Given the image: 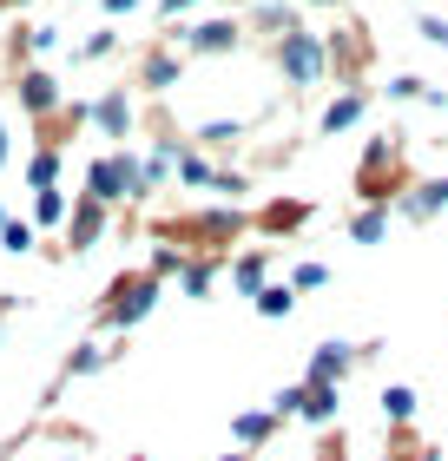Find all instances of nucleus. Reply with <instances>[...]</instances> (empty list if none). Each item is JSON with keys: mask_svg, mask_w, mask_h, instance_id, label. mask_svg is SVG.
I'll use <instances>...</instances> for the list:
<instances>
[{"mask_svg": "<svg viewBox=\"0 0 448 461\" xmlns=\"http://www.w3.org/2000/svg\"><path fill=\"white\" fill-rule=\"evenodd\" d=\"M402 192H409V185H402V139H396V132H382V139L362 145L356 198H362V204H389V212H396V198H402Z\"/></svg>", "mask_w": 448, "mask_h": 461, "instance_id": "nucleus-1", "label": "nucleus"}, {"mask_svg": "<svg viewBox=\"0 0 448 461\" xmlns=\"http://www.w3.org/2000/svg\"><path fill=\"white\" fill-rule=\"evenodd\" d=\"M416 409H422V402H416V389H409V383H389V389H382V415H389V429H409V422H416Z\"/></svg>", "mask_w": 448, "mask_h": 461, "instance_id": "nucleus-18", "label": "nucleus"}, {"mask_svg": "<svg viewBox=\"0 0 448 461\" xmlns=\"http://www.w3.org/2000/svg\"><path fill=\"white\" fill-rule=\"evenodd\" d=\"M376 461H402V455H376Z\"/></svg>", "mask_w": 448, "mask_h": 461, "instance_id": "nucleus-43", "label": "nucleus"}, {"mask_svg": "<svg viewBox=\"0 0 448 461\" xmlns=\"http://www.w3.org/2000/svg\"><path fill=\"white\" fill-rule=\"evenodd\" d=\"M290 284H297V297H310V290H324L330 284V264H316V258H304L290 270Z\"/></svg>", "mask_w": 448, "mask_h": 461, "instance_id": "nucleus-27", "label": "nucleus"}, {"mask_svg": "<svg viewBox=\"0 0 448 461\" xmlns=\"http://www.w3.org/2000/svg\"><path fill=\"white\" fill-rule=\"evenodd\" d=\"M0 244H7L14 258H20V250H33V224H14L7 218V224H0Z\"/></svg>", "mask_w": 448, "mask_h": 461, "instance_id": "nucleus-34", "label": "nucleus"}, {"mask_svg": "<svg viewBox=\"0 0 448 461\" xmlns=\"http://www.w3.org/2000/svg\"><path fill=\"white\" fill-rule=\"evenodd\" d=\"M0 165H7V125H0Z\"/></svg>", "mask_w": 448, "mask_h": 461, "instance_id": "nucleus-40", "label": "nucleus"}, {"mask_svg": "<svg viewBox=\"0 0 448 461\" xmlns=\"http://www.w3.org/2000/svg\"><path fill=\"white\" fill-rule=\"evenodd\" d=\"M277 73H284L290 86H316V79H330V40L310 33V27L284 33V40H277Z\"/></svg>", "mask_w": 448, "mask_h": 461, "instance_id": "nucleus-4", "label": "nucleus"}, {"mask_svg": "<svg viewBox=\"0 0 448 461\" xmlns=\"http://www.w3.org/2000/svg\"><path fill=\"white\" fill-rule=\"evenodd\" d=\"M382 230H389V204H362L350 218V244H382Z\"/></svg>", "mask_w": 448, "mask_h": 461, "instance_id": "nucleus-19", "label": "nucleus"}, {"mask_svg": "<svg viewBox=\"0 0 448 461\" xmlns=\"http://www.w3.org/2000/svg\"><path fill=\"white\" fill-rule=\"evenodd\" d=\"M211 178H218V165H211L205 152H178V185H191V192H211Z\"/></svg>", "mask_w": 448, "mask_h": 461, "instance_id": "nucleus-21", "label": "nucleus"}, {"mask_svg": "<svg viewBox=\"0 0 448 461\" xmlns=\"http://www.w3.org/2000/svg\"><path fill=\"white\" fill-rule=\"evenodd\" d=\"M244 192H251L244 172H218V178H211V198H244Z\"/></svg>", "mask_w": 448, "mask_h": 461, "instance_id": "nucleus-33", "label": "nucleus"}, {"mask_svg": "<svg viewBox=\"0 0 448 461\" xmlns=\"http://www.w3.org/2000/svg\"><path fill=\"white\" fill-rule=\"evenodd\" d=\"M105 53H113V33H93L87 47H79V59H105Z\"/></svg>", "mask_w": 448, "mask_h": 461, "instance_id": "nucleus-36", "label": "nucleus"}, {"mask_svg": "<svg viewBox=\"0 0 448 461\" xmlns=\"http://www.w3.org/2000/svg\"><path fill=\"white\" fill-rule=\"evenodd\" d=\"M224 461H251V448H238V455H224Z\"/></svg>", "mask_w": 448, "mask_h": 461, "instance_id": "nucleus-42", "label": "nucleus"}, {"mask_svg": "<svg viewBox=\"0 0 448 461\" xmlns=\"http://www.w3.org/2000/svg\"><path fill=\"white\" fill-rule=\"evenodd\" d=\"M159 297H165V277H152V270H139V277H119L113 290H105V330H133V323H145L159 310Z\"/></svg>", "mask_w": 448, "mask_h": 461, "instance_id": "nucleus-3", "label": "nucleus"}, {"mask_svg": "<svg viewBox=\"0 0 448 461\" xmlns=\"http://www.w3.org/2000/svg\"><path fill=\"white\" fill-rule=\"evenodd\" d=\"M191 7H205V0H159V14H191Z\"/></svg>", "mask_w": 448, "mask_h": 461, "instance_id": "nucleus-37", "label": "nucleus"}, {"mask_svg": "<svg viewBox=\"0 0 448 461\" xmlns=\"http://www.w3.org/2000/svg\"><path fill=\"white\" fill-rule=\"evenodd\" d=\"M244 139V119H205L198 125V145H238Z\"/></svg>", "mask_w": 448, "mask_h": 461, "instance_id": "nucleus-25", "label": "nucleus"}, {"mask_svg": "<svg viewBox=\"0 0 448 461\" xmlns=\"http://www.w3.org/2000/svg\"><path fill=\"white\" fill-rule=\"evenodd\" d=\"M402 461H442V448H416V455H402Z\"/></svg>", "mask_w": 448, "mask_h": 461, "instance_id": "nucleus-38", "label": "nucleus"}, {"mask_svg": "<svg viewBox=\"0 0 448 461\" xmlns=\"http://www.w3.org/2000/svg\"><path fill=\"white\" fill-rule=\"evenodd\" d=\"M99 238H105V204H99V198H79L73 218H67V244H73V250H93Z\"/></svg>", "mask_w": 448, "mask_h": 461, "instance_id": "nucleus-11", "label": "nucleus"}, {"mask_svg": "<svg viewBox=\"0 0 448 461\" xmlns=\"http://www.w3.org/2000/svg\"><path fill=\"white\" fill-rule=\"evenodd\" d=\"M362 113H370V93H362V86H343V93H336L330 106H324L316 132H324V139H336V132H350V125H362Z\"/></svg>", "mask_w": 448, "mask_h": 461, "instance_id": "nucleus-8", "label": "nucleus"}, {"mask_svg": "<svg viewBox=\"0 0 448 461\" xmlns=\"http://www.w3.org/2000/svg\"><path fill=\"white\" fill-rule=\"evenodd\" d=\"M258 27H264V33H277V40L297 33V0H270V7H258Z\"/></svg>", "mask_w": 448, "mask_h": 461, "instance_id": "nucleus-24", "label": "nucleus"}, {"mask_svg": "<svg viewBox=\"0 0 448 461\" xmlns=\"http://www.w3.org/2000/svg\"><path fill=\"white\" fill-rule=\"evenodd\" d=\"M20 106H27V113H53L59 106V79L53 73H20Z\"/></svg>", "mask_w": 448, "mask_h": 461, "instance_id": "nucleus-15", "label": "nucleus"}, {"mask_svg": "<svg viewBox=\"0 0 448 461\" xmlns=\"http://www.w3.org/2000/svg\"><path fill=\"white\" fill-rule=\"evenodd\" d=\"M310 212H316L310 198H277V204H264V212H258V230H264V238H290V230L310 224Z\"/></svg>", "mask_w": 448, "mask_h": 461, "instance_id": "nucleus-9", "label": "nucleus"}, {"mask_svg": "<svg viewBox=\"0 0 448 461\" xmlns=\"http://www.w3.org/2000/svg\"><path fill=\"white\" fill-rule=\"evenodd\" d=\"M178 73H185V59H178V53H152V59H145V86H152V93L178 86Z\"/></svg>", "mask_w": 448, "mask_h": 461, "instance_id": "nucleus-23", "label": "nucleus"}, {"mask_svg": "<svg viewBox=\"0 0 448 461\" xmlns=\"http://www.w3.org/2000/svg\"><path fill=\"white\" fill-rule=\"evenodd\" d=\"M370 356H376V343H316L310 349V375H304V383H336V389H343V375L356 369V363H370Z\"/></svg>", "mask_w": 448, "mask_h": 461, "instance_id": "nucleus-5", "label": "nucleus"}, {"mask_svg": "<svg viewBox=\"0 0 448 461\" xmlns=\"http://www.w3.org/2000/svg\"><path fill=\"white\" fill-rule=\"evenodd\" d=\"M93 125H99L105 139H125V132H133V99H125V93H105L99 106H93Z\"/></svg>", "mask_w": 448, "mask_h": 461, "instance_id": "nucleus-16", "label": "nucleus"}, {"mask_svg": "<svg viewBox=\"0 0 448 461\" xmlns=\"http://www.w3.org/2000/svg\"><path fill=\"white\" fill-rule=\"evenodd\" d=\"M448 212V178H416L409 192L396 198V218H409V224H429Z\"/></svg>", "mask_w": 448, "mask_h": 461, "instance_id": "nucleus-6", "label": "nucleus"}, {"mask_svg": "<svg viewBox=\"0 0 448 461\" xmlns=\"http://www.w3.org/2000/svg\"><path fill=\"white\" fill-rule=\"evenodd\" d=\"M362 59H370V40H362L356 27H343V33H330V73H356L362 67Z\"/></svg>", "mask_w": 448, "mask_h": 461, "instance_id": "nucleus-14", "label": "nucleus"}, {"mask_svg": "<svg viewBox=\"0 0 448 461\" xmlns=\"http://www.w3.org/2000/svg\"><path fill=\"white\" fill-rule=\"evenodd\" d=\"M185 264H191V250H178V244L152 250V277H185Z\"/></svg>", "mask_w": 448, "mask_h": 461, "instance_id": "nucleus-28", "label": "nucleus"}, {"mask_svg": "<svg viewBox=\"0 0 448 461\" xmlns=\"http://www.w3.org/2000/svg\"><path fill=\"white\" fill-rule=\"evenodd\" d=\"M264 284H270V250H238V258H231V290L258 303Z\"/></svg>", "mask_w": 448, "mask_h": 461, "instance_id": "nucleus-10", "label": "nucleus"}, {"mask_svg": "<svg viewBox=\"0 0 448 461\" xmlns=\"http://www.w3.org/2000/svg\"><path fill=\"white\" fill-rule=\"evenodd\" d=\"M251 224V212H238V204H231V212H198V224H191V238H211V244H224V238H238V230Z\"/></svg>", "mask_w": 448, "mask_h": 461, "instance_id": "nucleus-13", "label": "nucleus"}, {"mask_svg": "<svg viewBox=\"0 0 448 461\" xmlns=\"http://www.w3.org/2000/svg\"><path fill=\"white\" fill-rule=\"evenodd\" d=\"M238 47H244L238 20H198V27H185V53H238Z\"/></svg>", "mask_w": 448, "mask_h": 461, "instance_id": "nucleus-7", "label": "nucleus"}, {"mask_svg": "<svg viewBox=\"0 0 448 461\" xmlns=\"http://www.w3.org/2000/svg\"><path fill=\"white\" fill-rule=\"evenodd\" d=\"M139 7V0H105V14H133Z\"/></svg>", "mask_w": 448, "mask_h": 461, "instance_id": "nucleus-39", "label": "nucleus"}, {"mask_svg": "<svg viewBox=\"0 0 448 461\" xmlns=\"http://www.w3.org/2000/svg\"><path fill=\"white\" fill-rule=\"evenodd\" d=\"M33 218H40V224H67V218H73V212H67V198H59V185L33 198Z\"/></svg>", "mask_w": 448, "mask_h": 461, "instance_id": "nucleus-29", "label": "nucleus"}, {"mask_svg": "<svg viewBox=\"0 0 448 461\" xmlns=\"http://www.w3.org/2000/svg\"><path fill=\"white\" fill-rule=\"evenodd\" d=\"M297 7H336V0H297Z\"/></svg>", "mask_w": 448, "mask_h": 461, "instance_id": "nucleus-41", "label": "nucleus"}, {"mask_svg": "<svg viewBox=\"0 0 448 461\" xmlns=\"http://www.w3.org/2000/svg\"><path fill=\"white\" fill-rule=\"evenodd\" d=\"M211 284H218V258H191L185 264V277H178V290H185V297H211Z\"/></svg>", "mask_w": 448, "mask_h": 461, "instance_id": "nucleus-20", "label": "nucleus"}, {"mask_svg": "<svg viewBox=\"0 0 448 461\" xmlns=\"http://www.w3.org/2000/svg\"><path fill=\"white\" fill-rule=\"evenodd\" d=\"M416 27H422V40H429V47H442V53H448V20H442V14H422Z\"/></svg>", "mask_w": 448, "mask_h": 461, "instance_id": "nucleus-35", "label": "nucleus"}, {"mask_svg": "<svg viewBox=\"0 0 448 461\" xmlns=\"http://www.w3.org/2000/svg\"><path fill=\"white\" fill-rule=\"evenodd\" d=\"M336 409H343V389L336 383H304V422L310 429H330Z\"/></svg>", "mask_w": 448, "mask_h": 461, "instance_id": "nucleus-12", "label": "nucleus"}, {"mask_svg": "<svg viewBox=\"0 0 448 461\" xmlns=\"http://www.w3.org/2000/svg\"><path fill=\"white\" fill-rule=\"evenodd\" d=\"M297 310V284H264V297H258V317H270V323H284Z\"/></svg>", "mask_w": 448, "mask_h": 461, "instance_id": "nucleus-22", "label": "nucleus"}, {"mask_svg": "<svg viewBox=\"0 0 448 461\" xmlns=\"http://www.w3.org/2000/svg\"><path fill=\"white\" fill-rule=\"evenodd\" d=\"M231 435H238V448H264L277 435V415L270 409H244V415H231Z\"/></svg>", "mask_w": 448, "mask_h": 461, "instance_id": "nucleus-17", "label": "nucleus"}, {"mask_svg": "<svg viewBox=\"0 0 448 461\" xmlns=\"http://www.w3.org/2000/svg\"><path fill=\"white\" fill-rule=\"evenodd\" d=\"M53 178H59V152L47 145V152H33V165H27V185H33V192H53Z\"/></svg>", "mask_w": 448, "mask_h": 461, "instance_id": "nucleus-26", "label": "nucleus"}, {"mask_svg": "<svg viewBox=\"0 0 448 461\" xmlns=\"http://www.w3.org/2000/svg\"><path fill=\"white\" fill-rule=\"evenodd\" d=\"M382 93H389V99H429V79H416V73H396Z\"/></svg>", "mask_w": 448, "mask_h": 461, "instance_id": "nucleus-31", "label": "nucleus"}, {"mask_svg": "<svg viewBox=\"0 0 448 461\" xmlns=\"http://www.w3.org/2000/svg\"><path fill=\"white\" fill-rule=\"evenodd\" d=\"M152 185H145V158H133V152H113V158H93V172H87V198H99L105 212L113 204H125V198H145Z\"/></svg>", "mask_w": 448, "mask_h": 461, "instance_id": "nucleus-2", "label": "nucleus"}, {"mask_svg": "<svg viewBox=\"0 0 448 461\" xmlns=\"http://www.w3.org/2000/svg\"><path fill=\"white\" fill-rule=\"evenodd\" d=\"M270 415H277V422H304V383H290L284 395H277Z\"/></svg>", "mask_w": 448, "mask_h": 461, "instance_id": "nucleus-30", "label": "nucleus"}, {"mask_svg": "<svg viewBox=\"0 0 448 461\" xmlns=\"http://www.w3.org/2000/svg\"><path fill=\"white\" fill-rule=\"evenodd\" d=\"M59 461H67V455H59Z\"/></svg>", "mask_w": 448, "mask_h": 461, "instance_id": "nucleus-44", "label": "nucleus"}, {"mask_svg": "<svg viewBox=\"0 0 448 461\" xmlns=\"http://www.w3.org/2000/svg\"><path fill=\"white\" fill-rule=\"evenodd\" d=\"M99 363H105V349H99V343H79V349H73V363H67V375H93Z\"/></svg>", "mask_w": 448, "mask_h": 461, "instance_id": "nucleus-32", "label": "nucleus"}]
</instances>
